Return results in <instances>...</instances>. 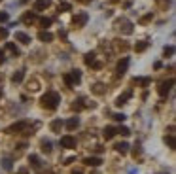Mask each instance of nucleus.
I'll return each mask as SVG.
<instances>
[{
	"mask_svg": "<svg viewBox=\"0 0 176 174\" xmlns=\"http://www.w3.org/2000/svg\"><path fill=\"white\" fill-rule=\"evenodd\" d=\"M40 102H42V106H44V108H47V110H55V108L59 106V102H61V95L55 93V91H47V93L42 95Z\"/></svg>",
	"mask_w": 176,
	"mask_h": 174,
	"instance_id": "f257e3e1",
	"label": "nucleus"
},
{
	"mask_svg": "<svg viewBox=\"0 0 176 174\" xmlns=\"http://www.w3.org/2000/svg\"><path fill=\"white\" fill-rule=\"evenodd\" d=\"M62 80H65V83L68 87H74L76 83L82 81V72L80 70H70V72H66L65 76H62Z\"/></svg>",
	"mask_w": 176,
	"mask_h": 174,
	"instance_id": "f03ea898",
	"label": "nucleus"
},
{
	"mask_svg": "<svg viewBox=\"0 0 176 174\" xmlns=\"http://www.w3.org/2000/svg\"><path fill=\"white\" fill-rule=\"evenodd\" d=\"M116 25H117V29L121 30L123 34H133V23L129 19H119Z\"/></svg>",
	"mask_w": 176,
	"mask_h": 174,
	"instance_id": "7ed1b4c3",
	"label": "nucleus"
},
{
	"mask_svg": "<svg viewBox=\"0 0 176 174\" xmlns=\"http://www.w3.org/2000/svg\"><path fill=\"white\" fill-rule=\"evenodd\" d=\"M27 127H29V123H27V121H17V123L10 125V127L6 129V133H10V134H13V133H21V131H25Z\"/></svg>",
	"mask_w": 176,
	"mask_h": 174,
	"instance_id": "20e7f679",
	"label": "nucleus"
},
{
	"mask_svg": "<svg viewBox=\"0 0 176 174\" xmlns=\"http://www.w3.org/2000/svg\"><path fill=\"white\" fill-rule=\"evenodd\" d=\"M87 19H89L87 13H85V11H80V13H76V15H74V21H72V23H74V27H83V25L87 23Z\"/></svg>",
	"mask_w": 176,
	"mask_h": 174,
	"instance_id": "39448f33",
	"label": "nucleus"
},
{
	"mask_svg": "<svg viewBox=\"0 0 176 174\" xmlns=\"http://www.w3.org/2000/svg\"><path fill=\"white\" fill-rule=\"evenodd\" d=\"M61 146H62V148L72 150V148H76V138H74V136H70V134L61 136Z\"/></svg>",
	"mask_w": 176,
	"mask_h": 174,
	"instance_id": "423d86ee",
	"label": "nucleus"
},
{
	"mask_svg": "<svg viewBox=\"0 0 176 174\" xmlns=\"http://www.w3.org/2000/svg\"><path fill=\"white\" fill-rule=\"evenodd\" d=\"M172 85H174V80L163 81V83H161V85H159V89H157V91H159V95H161V96L168 95V91H171V87H172Z\"/></svg>",
	"mask_w": 176,
	"mask_h": 174,
	"instance_id": "0eeeda50",
	"label": "nucleus"
},
{
	"mask_svg": "<svg viewBox=\"0 0 176 174\" xmlns=\"http://www.w3.org/2000/svg\"><path fill=\"white\" fill-rule=\"evenodd\" d=\"M129 68V57H123L121 61L117 62V76H123Z\"/></svg>",
	"mask_w": 176,
	"mask_h": 174,
	"instance_id": "6e6552de",
	"label": "nucleus"
},
{
	"mask_svg": "<svg viewBox=\"0 0 176 174\" xmlns=\"http://www.w3.org/2000/svg\"><path fill=\"white\" fill-rule=\"evenodd\" d=\"M133 96V93L131 91H125L123 95H119L117 99H116V106H123V104H127V100Z\"/></svg>",
	"mask_w": 176,
	"mask_h": 174,
	"instance_id": "1a4fd4ad",
	"label": "nucleus"
},
{
	"mask_svg": "<svg viewBox=\"0 0 176 174\" xmlns=\"http://www.w3.org/2000/svg\"><path fill=\"white\" fill-rule=\"evenodd\" d=\"M116 134H117V131H116V127H112V125L110 127H104V131H102V136L106 138V140H112Z\"/></svg>",
	"mask_w": 176,
	"mask_h": 174,
	"instance_id": "9d476101",
	"label": "nucleus"
},
{
	"mask_svg": "<svg viewBox=\"0 0 176 174\" xmlns=\"http://www.w3.org/2000/svg\"><path fill=\"white\" fill-rule=\"evenodd\" d=\"M15 40L17 42H21V44H30V36H29V34H27V32H21V30H17L15 32Z\"/></svg>",
	"mask_w": 176,
	"mask_h": 174,
	"instance_id": "9b49d317",
	"label": "nucleus"
},
{
	"mask_svg": "<svg viewBox=\"0 0 176 174\" xmlns=\"http://www.w3.org/2000/svg\"><path fill=\"white\" fill-rule=\"evenodd\" d=\"M101 163H102L101 157H85L83 159V165H87V166H101Z\"/></svg>",
	"mask_w": 176,
	"mask_h": 174,
	"instance_id": "f8f14e48",
	"label": "nucleus"
},
{
	"mask_svg": "<svg viewBox=\"0 0 176 174\" xmlns=\"http://www.w3.org/2000/svg\"><path fill=\"white\" fill-rule=\"evenodd\" d=\"M49 0H36L34 2V11H42V10H46V8H49Z\"/></svg>",
	"mask_w": 176,
	"mask_h": 174,
	"instance_id": "ddd939ff",
	"label": "nucleus"
},
{
	"mask_svg": "<svg viewBox=\"0 0 176 174\" xmlns=\"http://www.w3.org/2000/svg\"><path fill=\"white\" fill-rule=\"evenodd\" d=\"M65 127H66L68 131H74L76 127H80V117H70V119L65 123Z\"/></svg>",
	"mask_w": 176,
	"mask_h": 174,
	"instance_id": "4468645a",
	"label": "nucleus"
},
{
	"mask_svg": "<svg viewBox=\"0 0 176 174\" xmlns=\"http://www.w3.org/2000/svg\"><path fill=\"white\" fill-rule=\"evenodd\" d=\"M38 19V15H36V11H27L25 15H23V23H27V25H30V23H34V21Z\"/></svg>",
	"mask_w": 176,
	"mask_h": 174,
	"instance_id": "2eb2a0df",
	"label": "nucleus"
},
{
	"mask_svg": "<svg viewBox=\"0 0 176 174\" xmlns=\"http://www.w3.org/2000/svg\"><path fill=\"white\" fill-rule=\"evenodd\" d=\"M49 127H51V131H53V133H61V129L65 127V121H62V119H53Z\"/></svg>",
	"mask_w": 176,
	"mask_h": 174,
	"instance_id": "dca6fc26",
	"label": "nucleus"
},
{
	"mask_svg": "<svg viewBox=\"0 0 176 174\" xmlns=\"http://www.w3.org/2000/svg\"><path fill=\"white\" fill-rule=\"evenodd\" d=\"M38 40H40V42H46V44H47V42L53 40V34L47 32V30H40V32H38Z\"/></svg>",
	"mask_w": 176,
	"mask_h": 174,
	"instance_id": "f3484780",
	"label": "nucleus"
},
{
	"mask_svg": "<svg viewBox=\"0 0 176 174\" xmlns=\"http://www.w3.org/2000/svg\"><path fill=\"white\" fill-rule=\"evenodd\" d=\"M114 148H116V151H117V153L125 155V153L129 151V144H127V142H119V144H116V146H114Z\"/></svg>",
	"mask_w": 176,
	"mask_h": 174,
	"instance_id": "a211bd4d",
	"label": "nucleus"
},
{
	"mask_svg": "<svg viewBox=\"0 0 176 174\" xmlns=\"http://www.w3.org/2000/svg\"><path fill=\"white\" fill-rule=\"evenodd\" d=\"M148 46H150V42H136V44H135V51L136 53H142V51H146L148 49Z\"/></svg>",
	"mask_w": 176,
	"mask_h": 174,
	"instance_id": "6ab92c4d",
	"label": "nucleus"
},
{
	"mask_svg": "<svg viewBox=\"0 0 176 174\" xmlns=\"http://www.w3.org/2000/svg\"><path fill=\"white\" fill-rule=\"evenodd\" d=\"M114 44L117 47V51H127L129 49V44H127V42H123V40H114Z\"/></svg>",
	"mask_w": 176,
	"mask_h": 174,
	"instance_id": "aec40b11",
	"label": "nucleus"
},
{
	"mask_svg": "<svg viewBox=\"0 0 176 174\" xmlns=\"http://www.w3.org/2000/svg\"><path fill=\"white\" fill-rule=\"evenodd\" d=\"M23 78H25V70H17L15 74L11 76V81L13 83H21V81H23Z\"/></svg>",
	"mask_w": 176,
	"mask_h": 174,
	"instance_id": "412c9836",
	"label": "nucleus"
},
{
	"mask_svg": "<svg viewBox=\"0 0 176 174\" xmlns=\"http://www.w3.org/2000/svg\"><path fill=\"white\" fill-rule=\"evenodd\" d=\"M29 163H30L32 169H40V165H42V161H40L38 155H30V157H29Z\"/></svg>",
	"mask_w": 176,
	"mask_h": 174,
	"instance_id": "4be33fe9",
	"label": "nucleus"
},
{
	"mask_svg": "<svg viewBox=\"0 0 176 174\" xmlns=\"http://www.w3.org/2000/svg\"><path fill=\"white\" fill-rule=\"evenodd\" d=\"M91 91H93L95 95H104V93H106V89H104L102 83H95V85L91 87Z\"/></svg>",
	"mask_w": 176,
	"mask_h": 174,
	"instance_id": "5701e85b",
	"label": "nucleus"
},
{
	"mask_svg": "<svg viewBox=\"0 0 176 174\" xmlns=\"http://www.w3.org/2000/svg\"><path fill=\"white\" fill-rule=\"evenodd\" d=\"M165 142H167V146L171 150H174L176 148V140H174V134H168V136H165Z\"/></svg>",
	"mask_w": 176,
	"mask_h": 174,
	"instance_id": "b1692460",
	"label": "nucleus"
},
{
	"mask_svg": "<svg viewBox=\"0 0 176 174\" xmlns=\"http://www.w3.org/2000/svg\"><path fill=\"white\" fill-rule=\"evenodd\" d=\"M72 108L76 110V112H80L82 108H85V104H83V99H82V96H80L78 100H74V104H72Z\"/></svg>",
	"mask_w": 176,
	"mask_h": 174,
	"instance_id": "393cba45",
	"label": "nucleus"
},
{
	"mask_svg": "<svg viewBox=\"0 0 176 174\" xmlns=\"http://www.w3.org/2000/svg\"><path fill=\"white\" fill-rule=\"evenodd\" d=\"M6 49H8L10 53H13V55H19L17 46H15V44H11V42H8V44H6Z\"/></svg>",
	"mask_w": 176,
	"mask_h": 174,
	"instance_id": "a878e982",
	"label": "nucleus"
},
{
	"mask_svg": "<svg viewBox=\"0 0 176 174\" xmlns=\"http://www.w3.org/2000/svg\"><path fill=\"white\" fill-rule=\"evenodd\" d=\"M95 57H97V53H95V51L87 53V55H85V65H89V66H91V65L95 62Z\"/></svg>",
	"mask_w": 176,
	"mask_h": 174,
	"instance_id": "bb28decb",
	"label": "nucleus"
},
{
	"mask_svg": "<svg viewBox=\"0 0 176 174\" xmlns=\"http://www.w3.org/2000/svg\"><path fill=\"white\" fill-rule=\"evenodd\" d=\"M11 163H13V161H11L10 157H4V159H2V166H4V170H11V166H13Z\"/></svg>",
	"mask_w": 176,
	"mask_h": 174,
	"instance_id": "cd10ccee",
	"label": "nucleus"
},
{
	"mask_svg": "<svg viewBox=\"0 0 176 174\" xmlns=\"http://www.w3.org/2000/svg\"><path fill=\"white\" fill-rule=\"evenodd\" d=\"M72 10V4H68V2H61L59 4V11H70Z\"/></svg>",
	"mask_w": 176,
	"mask_h": 174,
	"instance_id": "c85d7f7f",
	"label": "nucleus"
},
{
	"mask_svg": "<svg viewBox=\"0 0 176 174\" xmlns=\"http://www.w3.org/2000/svg\"><path fill=\"white\" fill-rule=\"evenodd\" d=\"M112 119H114V121H119V123H123L125 119H127V115H125V114H114V115H112Z\"/></svg>",
	"mask_w": 176,
	"mask_h": 174,
	"instance_id": "c756f323",
	"label": "nucleus"
},
{
	"mask_svg": "<svg viewBox=\"0 0 176 174\" xmlns=\"http://www.w3.org/2000/svg\"><path fill=\"white\" fill-rule=\"evenodd\" d=\"M42 151H46V153H49V151H51V142H49V140H44V142H42Z\"/></svg>",
	"mask_w": 176,
	"mask_h": 174,
	"instance_id": "7c9ffc66",
	"label": "nucleus"
},
{
	"mask_svg": "<svg viewBox=\"0 0 176 174\" xmlns=\"http://www.w3.org/2000/svg\"><path fill=\"white\" fill-rule=\"evenodd\" d=\"M51 23H53V19H49V17H40V25H42V27H46V29H47V27L51 25Z\"/></svg>",
	"mask_w": 176,
	"mask_h": 174,
	"instance_id": "2f4dec72",
	"label": "nucleus"
},
{
	"mask_svg": "<svg viewBox=\"0 0 176 174\" xmlns=\"http://www.w3.org/2000/svg\"><path fill=\"white\" fill-rule=\"evenodd\" d=\"M163 53H165V57H171V55H174V47L172 46H165Z\"/></svg>",
	"mask_w": 176,
	"mask_h": 174,
	"instance_id": "473e14b6",
	"label": "nucleus"
},
{
	"mask_svg": "<svg viewBox=\"0 0 176 174\" xmlns=\"http://www.w3.org/2000/svg\"><path fill=\"white\" fill-rule=\"evenodd\" d=\"M135 81L138 83V85H144V87H146V85H150V78H136Z\"/></svg>",
	"mask_w": 176,
	"mask_h": 174,
	"instance_id": "72a5a7b5",
	"label": "nucleus"
},
{
	"mask_svg": "<svg viewBox=\"0 0 176 174\" xmlns=\"http://www.w3.org/2000/svg\"><path fill=\"white\" fill-rule=\"evenodd\" d=\"M116 131H117L121 136H129V134H131V131H129L127 127H119V129H116Z\"/></svg>",
	"mask_w": 176,
	"mask_h": 174,
	"instance_id": "f704fd0d",
	"label": "nucleus"
},
{
	"mask_svg": "<svg viewBox=\"0 0 176 174\" xmlns=\"http://www.w3.org/2000/svg\"><path fill=\"white\" fill-rule=\"evenodd\" d=\"M152 19H153V13L150 11V13H146V15H144L142 19H140V23H142V25H144V23H148V21H152Z\"/></svg>",
	"mask_w": 176,
	"mask_h": 174,
	"instance_id": "c9c22d12",
	"label": "nucleus"
},
{
	"mask_svg": "<svg viewBox=\"0 0 176 174\" xmlns=\"http://www.w3.org/2000/svg\"><path fill=\"white\" fill-rule=\"evenodd\" d=\"M10 21V15L6 11H0V23H8Z\"/></svg>",
	"mask_w": 176,
	"mask_h": 174,
	"instance_id": "e433bc0d",
	"label": "nucleus"
},
{
	"mask_svg": "<svg viewBox=\"0 0 176 174\" xmlns=\"http://www.w3.org/2000/svg\"><path fill=\"white\" fill-rule=\"evenodd\" d=\"M0 38H2V40H6V38H8V29H4V27L0 29Z\"/></svg>",
	"mask_w": 176,
	"mask_h": 174,
	"instance_id": "4c0bfd02",
	"label": "nucleus"
},
{
	"mask_svg": "<svg viewBox=\"0 0 176 174\" xmlns=\"http://www.w3.org/2000/svg\"><path fill=\"white\" fill-rule=\"evenodd\" d=\"M72 163H74V157H68L66 161H65V165H72Z\"/></svg>",
	"mask_w": 176,
	"mask_h": 174,
	"instance_id": "58836bf2",
	"label": "nucleus"
},
{
	"mask_svg": "<svg viewBox=\"0 0 176 174\" xmlns=\"http://www.w3.org/2000/svg\"><path fill=\"white\" fill-rule=\"evenodd\" d=\"M59 36L61 38H66V30H59Z\"/></svg>",
	"mask_w": 176,
	"mask_h": 174,
	"instance_id": "ea45409f",
	"label": "nucleus"
},
{
	"mask_svg": "<svg viewBox=\"0 0 176 174\" xmlns=\"http://www.w3.org/2000/svg\"><path fill=\"white\" fill-rule=\"evenodd\" d=\"M17 174H29V170H27V169H21V170H19Z\"/></svg>",
	"mask_w": 176,
	"mask_h": 174,
	"instance_id": "a19ab883",
	"label": "nucleus"
},
{
	"mask_svg": "<svg viewBox=\"0 0 176 174\" xmlns=\"http://www.w3.org/2000/svg\"><path fill=\"white\" fill-rule=\"evenodd\" d=\"M0 62H4V51H0Z\"/></svg>",
	"mask_w": 176,
	"mask_h": 174,
	"instance_id": "79ce46f5",
	"label": "nucleus"
},
{
	"mask_svg": "<svg viewBox=\"0 0 176 174\" xmlns=\"http://www.w3.org/2000/svg\"><path fill=\"white\" fill-rule=\"evenodd\" d=\"M80 2H83V4H87V2H91V0H80Z\"/></svg>",
	"mask_w": 176,
	"mask_h": 174,
	"instance_id": "37998d69",
	"label": "nucleus"
},
{
	"mask_svg": "<svg viewBox=\"0 0 176 174\" xmlns=\"http://www.w3.org/2000/svg\"><path fill=\"white\" fill-rule=\"evenodd\" d=\"M110 2H112V4H116V2H117V0H110Z\"/></svg>",
	"mask_w": 176,
	"mask_h": 174,
	"instance_id": "c03bdc74",
	"label": "nucleus"
},
{
	"mask_svg": "<svg viewBox=\"0 0 176 174\" xmlns=\"http://www.w3.org/2000/svg\"><path fill=\"white\" fill-rule=\"evenodd\" d=\"M72 174H82V172H72Z\"/></svg>",
	"mask_w": 176,
	"mask_h": 174,
	"instance_id": "a18cd8bd",
	"label": "nucleus"
},
{
	"mask_svg": "<svg viewBox=\"0 0 176 174\" xmlns=\"http://www.w3.org/2000/svg\"><path fill=\"white\" fill-rule=\"evenodd\" d=\"M0 96H2V89H0Z\"/></svg>",
	"mask_w": 176,
	"mask_h": 174,
	"instance_id": "49530a36",
	"label": "nucleus"
},
{
	"mask_svg": "<svg viewBox=\"0 0 176 174\" xmlns=\"http://www.w3.org/2000/svg\"><path fill=\"white\" fill-rule=\"evenodd\" d=\"M159 174H167V172H159Z\"/></svg>",
	"mask_w": 176,
	"mask_h": 174,
	"instance_id": "de8ad7c7",
	"label": "nucleus"
},
{
	"mask_svg": "<svg viewBox=\"0 0 176 174\" xmlns=\"http://www.w3.org/2000/svg\"><path fill=\"white\" fill-rule=\"evenodd\" d=\"M42 174H44V172H42ZM47 174H51V172H47Z\"/></svg>",
	"mask_w": 176,
	"mask_h": 174,
	"instance_id": "09e8293b",
	"label": "nucleus"
},
{
	"mask_svg": "<svg viewBox=\"0 0 176 174\" xmlns=\"http://www.w3.org/2000/svg\"><path fill=\"white\" fill-rule=\"evenodd\" d=\"M0 2H2V0H0Z\"/></svg>",
	"mask_w": 176,
	"mask_h": 174,
	"instance_id": "8fccbe9b",
	"label": "nucleus"
}]
</instances>
